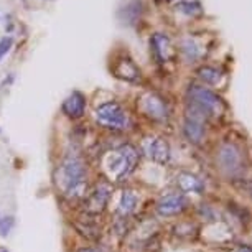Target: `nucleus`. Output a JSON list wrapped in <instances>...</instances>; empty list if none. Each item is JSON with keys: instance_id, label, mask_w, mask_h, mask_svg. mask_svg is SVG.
<instances>
[{"instance_id": "nucleus-6", "label": "nucleus", "mask_w": 252, "mask_h": 252, "mask_svg": "<svg viewBox=\"0 0 252 252\" xmlns=\"http://www.w3.org/2000/svg\"><path fill=\"white\" fill-rule=\"evenodd\" d=\"M142 152L155 163H166L170 160V145L161 137H147V139H144Z\"/></svg>"}, {"instance_id": "nucleus-4", "label": "nucleus", "mask_w": 252, "mask_h": 252, "mask_svg": "<svg viewBox=\"0 0 252 252\" xmlns=\"http://www.w3.org/2000/svg\"><path fill=\"white\" fill-rule=\"evenodd\" d=\"M96 121L99 126L111 130H127L130 127V116L119 102L109 101L96 109Z\"/></svg>"}, {"instance_id": "nucleus-14", "label": "nucleus", "mask_w": 252, "mask_h": 252, "mask_svg": "<svg viewBox=\"0 0 252 252\" xmlns=\"http://www.w3.org/2000/svg\"><path fill=\"white\" fill-rule=\"evenodd\" d=\"M137 204H139V196H137V193L132 191V189H126L121 196L117 209L122 216H129L137 209Z\"/></svg>"}, {"instance_id": "nucleus-7", "label": "nucleus", "mask_w": 252, "mask_h": 252, "mask_svg": "<svg viewBox=\"0 0 252 252\" xmlns=\"http://www.w3.org/2000/svg\"><path fill=\"white\" fill-rule=\"evenodd\" d=\"M188 208V199L182 193L166 194L157 203V213L160 216H175Z\"/></svg>"}, {"instance_id": "nucleus-19", "label": "nucleus", "mask_w": 252, "mask_h": 252, "mask_svg": "<svg viewBox=\"0 0 252 252\" xmlns=\"http://www.w3.org/2000/svg\"><path fill=\"white\" fill-rule=\"evenodd\" d=\"M78 252H104L102 247H86V249H81Z\"/></svg>"}, {"instance_id": "nucleus-15", "label": "nucleus", "mask_w": 252, "mask_h": 252, "mask_svg": "<svg viewBox=\"0 0 252 252\" xmlns=\"http://www.w3.org/2000/svg\"><path fill=\"white\" fill-rule=\"evenodd\" d=\"M199 78H201L206 84H211V86H216V84L221 83L222 73L215 66H203L201 69L198 71Z\"/></svg>"}, {"instance_id": "nucleus-20", "label": "nucleus", "mask_w": 252, "mask_h": 252, "mask_svg": "<svg viewBox=\"0 0 252 252\" xmlns=\"http://www.w3.org/2000/svg\"><path fill=\"white\" fill-rule=\"evenodd\" d=\"M237 252H252V247L251 246H241Z\"/></svg>"}, {"instance_id": "nucleus-1", "label": "nucleus", "mask_w": 252, "mask_h": 252, "mask_svg": "<svg viewBox=\"0 0 252 252\" xmlns=\"http://www.w3.org/2000/svg\"><path fill=\"white\" fill-rule=\"evenodd\" d=\"M58 187L68 198H81L86 193L88 170L86 163L79 155H66L58 166Z\"/></svg>"}, {"instance_id": "nucleus-9", "label": "nucleus", "mask_w": 252, "mask_h": 252, "mask_svg": "<svg viewBox=\"0 0 252 252\" xmlns=\"http://www.w3.org/2000/svg\"><path fill=\"white\" fill-rule=\"evenodd\" d=\"M142 109H144V112L147 116L155 119V121H163V119L168 116L166 104L163 102V99L154 93H149L142 97Z\"/></svg>"}, {"instance_id": "nucleus-10", "label": "nucleus", "mask_w": 252, "mask_h": 252, "mask_svg": "<svg viewBox=\"0 0 252 252\" xmlns=\"http://www.w3.org/2000/svg\"><path fill=\"white\" fill-rule=\"evenodd\" d=\"M86 111V97L81 93L74 91L73 94H69L63 102V112L71 119H79L84 116Z\"/></svg>"}, {"instance_id": "nucleus-16", "label": "nucleus", "mask_w": 252, "mask_h": 252, "mask_svg": "<svg viewBox=\"0 0 252 252\" xmlns=\"http://www.w3.org/2000/svg\"><path fill=\"white\" fill-rule=\"evenodd\" d=\"M182 51H183L185 58H187L188 61H194V60H198L199 56L203 55L201 48H199V46H198V43H194V40H191V38H188V40H185V41H183V45H182Z\"/></svg>"}, {"instance_id": "nucleus-13", "label": "nucleus", "mask_w": 252, "mask_h": 252, "mask_svg": "<svg viewBox=\"0 0 252 252\" xmlns=\"http://www.w3.org/2000/svg\"><path fill=\"white\" fill-rule=\"evenodd\" d=\"M177 185H178L180 191H183V193H203L204 191L203 180H199L196 175H191V173H180L177 178Z\"/></svg>"}, {"instance_id": "nucleus-21", "label": "nucleus", "mask_w": 252, "mask_h": 252, "mask_svg": "<svg viewBox=\"0 0 252 252\" xmlns=\"http://www.w3.org/2000/svg\"><path fill=\"white\" fill-rule=\"evenodd\" d=\"M0 252H8L7 249H2V251H0Z\"/></svg>"}, {"instance_id": "nucleus-11", "label": "nucleus", "mask_w": 252, "mask_h": 252, "mask_svg": "<svg viewBox=\"0 0 252 252\" xmlns=\"http://www.w3.org/2000/svg\"><path fill=\"white\" fill-rule=\"evenodd\" d=\"M152 46H154L155 56L161 61V63L168 61L173 56L172 41H170V38L163 35V33H157V35H154V38H152Z\"/></svg>"}, {"instance_id": "nucleus-2", "label": "nucleus", "mask_w": 252, "mask_h": 252, "mask_svg": "<svg viewBox=\"0 0 252 252\" xmlns=\"http://www.w3.org/2000/svg\"><path fill=\"white\" fill-rule=\"evenodd\" d=\"M139 163V152L134 145L124 144L104 155L102 166L111 182H124L134 173Z\"/></svg>"}, {"instance_id": "nucleus-5", "label": "nucleus", "mask_w": 252, "mask_h": 252, "mask_svg": "<svg viewBox=\"0 0 252 252\" xmlns=\"http://www.w3.org/2000/svg\"><path fill=\"white\" fill-rule=\"evenodd\" d=\"M218 163L227 175H239L242 172V152L236 144H224L218 152Z\"/></svg>"}, {"instance_id": "nucleus-3", "label": "nucleus", "mask_w": 252, "mask_h": 252, "mask_svg": "<svg viewBox=\"0 0 252 252\" xmlns=\"http://www.w3.org/2000/svg\"><path fill=\"white\" fill-rule=\"evenodd\" d=\"M188 106L196 107L206 117H218L226 111L222 99L211 91V89L193 84L188 89Z\"/></svg>"}, {"instance_id": "nucleus-8", "label": "nucleus", "mask_w": 252, "mask_h": 252, "mask_svg": "<svg viewBox=\"0 0 252 252\" xmlns=\"http://www.w3.org/2000/svg\"><path fill=\"white\" fill-rule=\"evenodd\" d=\"M111 194H112V188L111 185L107 182H102L99 183L94 191L88 196V201H86V209L89 213H101L106 204L109 203L111 199Z\"/></svg>"}, {"instance_id": "nucleus-17", "label": "nucleus", "mask_w": 252, "mask_h": 252, "mask_svg": "<svg viewBox=\"0 0 252 252\" xmlns=\"http://www.w3.org/2000/svg\"><path fill=\"white\" fill-rule=\"evenodd\" d=\"M13 226H15V218L13 216L0 218V236H8L13 229Z\"/></svg>"}, {"instance_id": "nucleus-22", "label": "nucleus", "mask_w": 252, "mask_h": 252, "mask_svg": "<svg viewBox=\"0 0 252 252\" xmlns=\"http://www.w3.org/2000/svg\"><path fill=\"white\" fill-rule=\"evenodd\" d=\"M251 193H252V188H251Z\"/></svg>"}, {"instance_id": "nucleus-12", "label": "nucleus", "mask_w": 252, "mask_h": 252, "mask_svg": "<svg viewBox=\"0 0 252 252\" xmlns=\"http://www.w3.org/2000/svg\"><path fill=\"white\" fill-rule=\"evenodd\" d=\"M114 71H116V76H119V78H122L126 81H130V83H137V81L140 79L139 68H137L134 64V61H130L129 58L119 60Z\"/></svg>"}, {"instance_id": "nucleus-18", "label": "nucleus", "mask_w": 252, "mask_h": 252, "mask_svg": "<svg viewBox=\"0 0 252 252\" xmlns=\"http://www.w3.org/2000/svg\"><path fill=\"white\" fill-rule=\"evenodd\" d=\"M10 45H12V40H10V38H3L2 43H0V58H2V56L7 53L8 48H10Z\"/></svg>"}]
</instances>
